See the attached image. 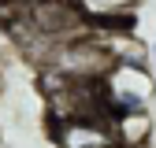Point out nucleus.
<instances>
[{"mask_svg":"<svg viewBox=\"0 0 156 148\" xmlns=\"http://www.w3.org/2000/svg\"><path fill=\"white\" fill-rule=\"evenodd\" d=\"M108 126H112L115 148H149L156 122L149 107H138V111H123V115H108Z\"/></svg>","mask_w":156,"mask_h":148,"instance_id":"5","label":"nucleus"},{"mask_svg":"<svg viewBox=\"0 0 156 148\" xmlns=\"http://www.w3.org/2000/svg\"><path fill=\"white\" fill-rule=\"evenodd\" d=\"M152 92H156V82L149 67H112L101 78V107L104 115L138 111V107H149Z\"/></svg>","mask_w":156,"mask_h":148,"instance_id":"2","label":"nucleus"},{"mask_svg":"<svg viewBox=\"0 0 156 148\" xmlns=\"http://www.w3.org/2000/svg\"><path fill=\"white\" fill-rule=\"evenodd\" d=\"M152 56H156V41H152Z\"/></svg>","mask_w":156,"mask_h":148,"instance_id":"7","label":"nucleus"},{"mask_svg":"<svg viewBox=\"0 0 156 148\" xmlns=\"http://www.w3.org/2000/svg\"><path fill=\"white\" fill-rule=\"evenodd\" d=\"M89 30L97 33L101 48L108 52L112 67H149L152 48H149L134 30H115V26H89Z\"/></svg>","mask_w":156,"mask_h":148,"instance_id":"4","label":"nucleus"},{"mask_svg":"<svg viewBox=\"0 0 156 148\" xmlns=\"http://www.w3.org/2000/svg\"><path fill=\"white\" fill-rule=\"evenodd\" d=\"M52 141L56 148H115L108 115H78L52 122Z\"/></svg>","mask_w":156,"mask_h":148,"instance_id":"3","label":"nucleus"},{"mask_svg":"<svg viewBox=\"0 0 156 148\" xmlns=\"http://www.w3.org/2000/svg\"><path fill=\"white\" fill-rule=\"evenodd\" d=\"M23 4H48V0H23Z\"/></svg>","mask_w":156,"mask_h":148,"instance_id":"6","label":"nucleus"},{"mask_svg":"<svg viewBox=\"0 0 156 148\" xmlns=\"http://www.w3.org/2000/svg\"><path fill=\"white\" fill-rule=\"evenodd\" d=\"M48 70L63 74L67 82H101L104 74L112 70V59L108 52L101 48V41H97V33L86 30L78 37H67V41H56L52 56H48ZM41 70V67H37Z\"/></svg>","mask_w":156,"mask_h":148,"instance_id":"1","label":"nucleus"}]
</instances>
